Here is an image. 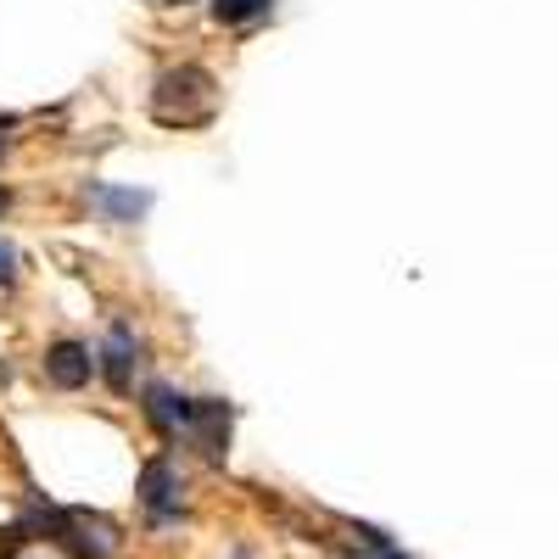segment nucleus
<instances>
[{
	"mask_svg": "<svg viewBox=\"0 0 559 559\" xmlns=\"http://www.w3.org/2000/svg\"><path fill=\"white\" fill-rule=\"evenodd\" d=\"M218 112V84L207 68H168L152 90V118L168 129H191Z\"/></svg>",
	"mask_w": 559,
	"mask_h": 559,
	"instance_id": "obj_1",
	"label": "nucleus"
},
{
	"mask_svg": "<svg viewBox=\"0 0 559 559\" xmlns=\"http://www.w3.org/2000/svg\"><path fill=\"white\" fill-rule=\"evenodd\" d=\"M57 543H68L73 559H112V526H107V521L57 515Z\"/></svg>",
	"mask_w": 559,
	"mask_h": 559,
	"instance_id": "obj_2",
	"label": "nucleus"
},
{
	"mask_svg": "<svg viewBox=\"0 0 559 559\" xmlns=\"http://www.w3.org/2000/svg\"><path fill=\"white\" fill-rule=\"evenodd\" d=\"M45 376H51V386H62V392H79V386H90V376H96V358H90L84 342H57L51 353H45Z\"/></svg>",
	"mask_w": 559,
	"mask_h": 559,
	"instance_id": "obj_3",
	"label": "nucleus"
},
{
	"mask_svg": "<svg viewBox=\"0 0 559 559\" xmlns=\"http://www.w3.org/2000/svg\"><path fill=\"white\" fill-rule=\"evenodd\" d=\"M191 431H197L202 453L218 459L224 442H229V403H218V397H197V403H191Z\"/></svg>",
	"mask_w": 559,
	"mask_h": 559,
	"instance_id": "obj_4",
	"label": "nucleus"
},
{
	"mask_svg": "<svg viewBox=\"0 0 559 559\" xmlns=\"http://www.w3.org/2000/svg\"><path fill=\"white\" fill-rule=\"evenodd\" d=\"M140 503L152 509V515H174L179 509V476L168 459H152L146 471H140Z\"/></svg>",
	"mask_w": 559,
	"mask_h": 559,
	"instance_id": "obj_5",
	"label": "nucleus"
},
{
	"mask_svg": "<svg viewBox=\"0 0 559 559\" xmlns=\"http://www.w3.org/2000/svg\"><path fill=\"white\" fill-rule=\"evenodd\" d=\"M146 419H152L157 431H179V426H191V397H179L174 386L152 381V386H146Z\"/></svg>",
	"mask_w": 559,
	"mask_h": 559,
	"instance_id": "obj_6",
	"label": "nucleus"
},
{
	"mask_svg": "<svg viewBox=\"0 0 559 559\" xmlns=\"http://www.w3.org/2000/svg\"><path fill=\"white\" fill-rule=\"evenodd\" d=\"M102 358H107V381H112V392H129V358H134V342H129V331H112Z\"/></svg>",
	"mask_w": 559,
	"mask_h": 559,
	"instance_id": "obj_7",
	"label": "nucleus"
},
{
	"mask_svg": "<svg viewBox=\"0 0 559 559\" xmlns=\"http://www.w3.org/2000/svg\"><path fill=\"white\" fill-rule=\"evenodd\" d=\"M274 12V0H213V17L218 23H258V17H269Z\"/></svg>",
	"mask_w": 559,
	"mask_h": 559,
	"instance_id": "obj_8",
	"label": "nucleus"
},
{
	"mask_svg": "<svg viewBox=\"0 0 559 559\" xmlns=\"http://www.w3.org/2000/svg\"><path fill=\"white\" fill-rule=\"evenodd\" d=\"M96 197H102V207L107 213H118V218H134V213H146V191H102V185H96Z\"/></svg>",
	"mask_w": 559,
	"mask_h": 559,
	"instance_id": "obj_9",
	"label": "nucleus"
},
{
	"mask_svg": "<svg viewBox=\"0 0 559 559\" xmlns=\"http://www.w3.org/2000/svg\"><path fill=\"white\" fill-rule=\"evenodd\" d=\"M358 537H364V554H353V559H403V548H392L381 532H369V526H364Z\"/></svg>",
	"mask_w": 559,
	"mask_h": 559,
	"instance_id": "obj_10",
	"label": "nucleus"
},
{
	"mask_svg": "<svg viewBox=\"0 0 559 559\" xmlns=\"http://www.w3.org/2000/svg\"><path fill=\"white\" fill-rule=\"evenodd\" d=\"M12 274H17V252L0 241V280H12Z\"/></svg>",
	"mask_w": 559,
	"mask_h": 559,
	"instance_id": "obj_11",
	"label": "nucleus"
},
{
	"mask_svg": "<svg viewBox=\"0 0 559 559\" xmlns=\"http://www.w3.org/2000/svg\"><path fill=\"white\" fill-rule=\"evenodd\" d=\"M0 213H7V191H0Z\"/></svg>",
	"mask_w": 559,
	"mask_h": 559,
	"instance_id": "obj_12",
	"label": "nucleus"
}]
</instances>
